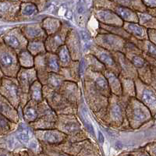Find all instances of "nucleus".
<instances>
[{
	"label": "nucleus",
	"instance_id": "f257e3e1",
	"mask_svg": "<svg viewBox=\"0 0 156 156\" xmlns=\"http://www.w3.org/2000/svg\"><path fill=\"white\" fill-rule=\"evenodd\" d=\"M122 53L129 59L138 73V77L144 83L150 84L151 66L146 61L141 50L131 41H127Z\"/></svg>",
	"mask_w": 156,
	"mask_h": 156
},
{
	"label": "nucleus",
	"instance_id": "f03ea898",
	"mask_svg": "<svg viewBox=\"0 0 156 156\" xmlns=\"http://www.w3.org/2000/svg\"><path fill=\"white\" fill-rule=\"evenodd\" d=\"M151 111L135 97L129 98L126 108V121L133 129L140 127L152 119Z\"/></svg>",
	"mask_w": 156,
	"mask_h": 156
},
{
	"label": "nucleus",
	"instance_id": "7ed1b4c3",
	"mask_svg": "<svg viewBox=\"0 0 156 156\" xmlns=\"http://www.w3.org/2000/svg\"><path fill=\"white\" fill-rule=\"evenodd\" d=\"M126 98V96H125L124 100ZM124 100H122V96L119 97L115 94L110 96L106 111L101 118L107 122V124L111 126L119 127L124 122L126 118V108L127 105V102L125 104L123 103Z\"/></svg>",
	"mask_w": 156,
	"mask_h": 156
},
{
	"label": "nucleus",
	"instance_id": "20e7f679",
	"mask_svg": "<svg viewBox=\"0 0 156 156\" xmlns=\"http://www.w3.org/2000/svg\"><path fill=\"white\" fill-rule=\"evenodd\" d=\"M43 97L50 108L59 114H73L74 105L65 98L59 91L48 86L43 87Z\"/></svg>",
	"mask_w": 156,
	"mask_h": 156
},
{
	"label": "nucleus",
	"instance_id": "39448f33",
	"mask_svg": "<svg viewBox=\"0 0 156 156\" xmlns=\"http://www.w3.org/2000/svg\"><path fill=\"white\" fill-rule=\"evenodd\" d=\"M136 98L151 111L152 115H156V90L151 85L142 81L137 77L134 80Z\"/></svg>",
	"mask_w": 156,
	"mask_h": 156
},
{
	"label": "nucleus",
	"instance_id": "423d86ee",
	"mask_svg": "<svg viewBox=\"0 0 156 156\" xmlns=\"http://www.w3.org/2000/svg\"><path fill=\"white\" fill-rule=\"evenodd\" d=\"M94 5L95 8H103V9L112 10L124 22L138 23V17L136 12L129 8L117 5L116 3L110 0H94Z\"/></svg>",
	"mask_w": 156,
	"mask_h": 156
},
{
	"label": "nucleus",
	"instance_id": "0eeeda50",
	"mask_svg": "<svg viewBox=\"0 0 156 156\" xmlns=\"http://www.w3.org/2000/svg\"><path fill=\"white\" fill-rule=\"evenodd\" d=\"M127 40L110 34L108 32L105 31V33H99L94 38V43L98 46L105 48L111 52L114 51H122L124 49Z\"/></svg>",
	"mask_w": 156,
	"mask_h": 156
},
{
	"label": "nucleus",
	"instance_id": "6e6552de",
	"mask_svg": "<svg viewBox=\"0 0 156 156\" xmlns=\"http://www.w3.org/2000/svg\"><path fill=\"white\" fill-rule=\"evenodd\" d=\"M88 50L89 54H91L96 58H98L105 66L106 69L113 72L114 73L119 76L120 71L112 55V52L101 47L98 46L97 44H90Z\"/></svg>",
	"mask_w": 156,
	"mask_h": 156
},
{
	"label": "nucleus",
	"instance_id": "1a4fd4ad",
	"mask_svg": "<svg viewBox=\"0 0 156 156\" xmlns=\"http://www.w3.org/2000/svg\"><path fill=\"white\" fill-rule=\"evenodd\" d=\"M55 128L66 135H76L82 131L81 126L74 114L58 115Z\"/></svg>",
	"mask_w": 156,
	"mask_h": 156
},
{
	"label": "nucleus",
	"instance_id": "9d476101",
	"mask_svg": "<svg viewBox=\"0 0 156 156\" xmlns=\"http://www.w3.org/2000/svg\"><path fill=\"white\" fill-rule=\"evenodd\" d=\"M112 55L115 58L117 65L119 66L120 76L133 80L138 77V73L136 68L133 66L131 62L125 56L122 51H114L112 52Z\"/></svg>",
	"mask_w": 156,
	"mask_h": 156
},
{
	"label": "nucleus",
	"instance_id": "9b49d317",
	"mask_svg": "<svg viewBox=\"0 0 156 156\" xmlns=\"http://www.w3.org/2000/svg\"><path fill=\"white\" fill-rule=\"evenodd\" d=\"M85 77H87L94 87L99 90L104 96L109 98L112 95V92L108 85V80L102 73L95 72L87 69L85 71Z\"/></svg>",
	"mask_w": 156,
	"mask_h": 156
},
{
	"label": "nucleus",
	"instance_id": "f8f14e48",
	"mask_svg": "<svg viewBox=\"0 0 156 156\" xmlns=\"http://www.w3.org/2000/svg\"><path fill=\"white\" fill-rule=\"evenodd\" d=\"M70 29H66L65 26H62L61 29L55 34L50 35L45 39L44 45L46 51L48 52H53L55 53L58 48L64 45V43L66 41V36Z\"/></svg>",
	"mask_w": 156,
	"mask_h": 156
},
{
	"label": "nucleus",
	"instance_id": "ddd939ff",
	"mask_svg": "<svg viewBox=\"0 0 156 156\" xmlns=\"http://www.w3.org/2000/svg\"><path fill=\"white\" fill-rule=\"evenodd\" d=\"M94 16L101 24L108 26L122 27L124 21L112 10L103 8H95L94 10Z\"/></svg>",
	"mask_w": 156,
	"mask_h": 156
},
{
	"label": "nucleus",
	"instance_id": "4468645a",
	"mask_svg": "<svg viewBox=\"0 0 156 156\" xmlns=\"http://www.w3.org/2000/svg\"><path fill=\"white\" fill-rule=\"evenodd\" d=\"M129 41L133 43L135 45L138 47L139 49L141 50L146 61L148 62L150 66L156 67V45H154L149 40L140 41L133 37Z\"/></svg>",
	"mask_w": 156,
	"mask_h": 156
},
{
	"label": "nucleus",
	"instance_id": "2eb2a0df",
	"mask_svg": "<svg viewBox=\"0 0 156 156\" xmlns=\"http://www.w3.org/2000/svg\"><path fill=\"white\" fill-rule=\"evenodd\" d=\"M66 46L69 50L71 58L73 61H78L81 58V50H80V37L76 30H69L66 38Z\"/></svg>",
	"mask_w": 156,
	"mask_h": 156
},
{
	"label": "nucleus",
	"instance_id": "dca6fc26",
	"mask_svg": "<svg viewBox=\"0 0 156 156\" xmlns=\"http://www.w3.org/2000/svg\"><path fill=\"white\" fill-rule=\"evenodd\" d=\"M36 135L40 140L50 144H59L66 139L67 135L57 129H37Z\"/></svg>",
	"mask_w": 156,
	"mask_h": 156
},
{
	"label": "nucleus",
	"instance_id": "f3484780",
	"mask_svg": "<svg viewBox=\"0 0 156 156\" xmlns=\"http://www.w3.org/2000/svg\"><path fill=\"white\" fill-rule=\"evenodd\" d=\"M37 71L35 69H21L19 72L18 80L20 82V86L22 90L25 92H28L31 84L35 80H37Z\"/></svg>",
	"mask_w": 156,
	"mask_h": 156
},
{
	"label": "nucleus",
	"instance_id": "a211bd4d",
	"mask_svg": "<svg viewBox=\"0 0 156 156\" xmlns=\"http://www.w3.org/2000/svg\"><path fill=\"white\" fill-rule=\"evenodd\" d=\"M122 27L128 34L137 40L140 41L148 40L147 29L139 24L138 23L124 22Z\"/></svg>",
	"mask_w": 156,
	"mask_h": 156
},
{
	"label": "nucleus",
	"instance_id": "6ab92c4d",
	"mask_svg": "<svg viewBox=\"0 0 156 156\" xmlns=\"http://www.w3.org/2000/svg\"><path fill=\"white\" fill-rule=\"evenodd\" d=\"M59 92L73 105H75V104L77 102L78 98L80 97L79 90L75 82L64 81L62 87L59 89Z\"/></svg>",
	"mask_w": 156,
	"mask_h": 156
},
{
	"label": "nucleus",
	"instance_id": "aec40b11",
	"mask_svg": "<svg viewBox=\"0 0 156 156\" xmlns=\"http://www.w3.org/2000/svg\"><path fill=\"white\" fill-rule=\"evenodd\" d=\"M26 38L28 37L30 41H44L47 38V34L44 29L39 24H31L26 26L24 30Z\"/></svg>",
	"mask_w": 156,
	"mask_h": 156
},
{
	"label": "nucleus",
	"instance_id": "412c9836",
	"mask_svg": "<svg viewBox=\"0 0 156 156\" xmlns=\"http://www.w3.org/2000/svg\"><path fill=\"white\" fill-rule=\"evenodd\" d=\"M103 74L108 80V85H109L110 90H111V92L112 93V94H115V95L119 96V97L122 96V87L119 76L114 73L113 72L108 70V69H106L103 73Z\"/></svg>",
	"mask_w": 156,
	"mask_h": 156
},
{
	"label": "nucleus",
	"instance_id": "4be33fe9",
	"mask_svg": "<svg viewBox=\"0 0 156 156\" xmlns=\"http://www.w3.org/2000/svg\"><path fill=\"white\" fill-rule=\"evenodd\" d=\"M23 116L29 123L35 122L39 116V103L30 100L23 108Z\"/></svg>",
	"mask_w": 156,
	"mask_h": 156
},
{
	"label": "nucleus",
	"instance_id": "5701e85b",
	"mask_svg": "<svg viewBox=\"0 0 156 156\" xmlns=\"http://www.w3.org/2000/svg\"><path fill=\"white\" fill-rule=\"evenodd\" d=\"M62 26V23L59 20L51 17H48L44 19L42 21V25H41L42 28L44 29L46 34L48 36L57 33L58 30H60Z\"/></svg>",
	"mask_w": 156,
	"mask_h": 156
},
{
	"label": "nucleus",
	"instance_id": "b1692460",
	"mask_svg": "<svg viewBox=\"0 0 156 156\" xmlns=\"http://www.w3.org/2000/svg\"><path fill=\"white\" fill-rule=\"evenodd\" d=\"M4 40H5V43H6L7 45H9L11 48H14V49L27 48V46L22 44V43H28L26 37H23L21 34H20L19 35H17V34L10 33V34H7V35L5 36Z\"/></svg>",
	"mask_w": 156,
	"mask_h": 156
},
{
	"label": "nucleus",
	"instance_id": "393cba45",
	"mask_svg": "<svg viewBox=\"0 0 156 156\" xmlns=\"http://www.w3.org/2000/svg\"><path fill=\"white\" fill-rule=\"evenodd\" d=\"M123 7L129 8L135 12H146L147 8L144 6L141 0H110Z\"/></svg>",
	"mask_w": 156,
	"mask_h": 156
},
{
	"label": "nucleus",
	"instance_id": "a878e982",
	"mask_svg": "<svg viewBox=\"0 0 156 156\" xmlns=\"http://www.w3.org/2000/svg\"><path fill=\"white\" fill-rule=\"evenodd\" d=\"M18 86L16 82L7 81L4 82L3 83V90L5 96H7L12 102H19V95H18Z\"/></svg>",
	"mask_w": 156,
	"mask_h": 156
},
{
	"label": "nucleus",
	"instance_id": "bb28decb",
	"mask_svg": "<svg viewBox=\"0 0 156 156\" xmlns=\"http://www.w3.org/2000/svg\"><path fill=\"white\" fill-rule=\"evenodd\" d=\"M58 56V62L62 68H68L72 65V58L69 54V50L67 49L66 45H62L60 48H58L55 52Z\"/></svg>",
	"mask_w": 156,
	"mask_h": 156
},
{
	"label": "nucleus",
	"instance_id": "cd10ccee",
	"mask_svg": "<svg viewBox=\"0 0 156 156\" xmlns=\"http://www.w3.org/2000/svg\"><path fill=\"white\" fill-rule=\"evenodd\" d=\"M138 23L148 29H156V18L147 12H136Z\"/></svg>",
	"mask_w": 156,
	"mask_h": 156
},
{
	"label": "nucleus",
	"instance_id": "c85d7f7f",
	"mask_svg": "<svg viewBox=\"0 0 156 156\" xmlns=\"http://www.w3.org/2000/svg\"><path fill=\"white\" fill-rule=\"evenodd\" d=\"M65 80H66L65 77L62 75L55 73H49L47 76L46 81L44 84L45 86L51 87V89L58 90L61 88Z\"/></svg>",
	"mask_w": 156,
	"mask_h": 156
},
{
	"label": "nucleus",
	"instance_id": "c756f323",
	"mask_svg": "<svg viewBox=\"0 0 156 156\" xmlns=\"http://www.w3.org/2000/svg\"><path fill=\"white\" fill-rule=\"evenodd\" d=\"M122 87V95L128 98H132L136 96V88H135L134 80L131 79L125 78L119 75Z\"/></svg>",
	"mask_w": 156,
	"mask_h": 156
},
{
	"label": "nucleus",
	"instance_id": "7c9ffc66",
	"mask_svg": "<svg viewBox=\"0 0 156 156\" xmlns=\"http://www.w3.org/2000/svg\"><path fill=\"white\" fill-rule=\"evenodd\" d=\"M29 91H30V100H33L37 103H40L44 101L42 83L39 80H35L34 83H32Z\"/></svg>",
	"mask_w": 156,
	"mask_h": 156
},
{
	"label": "nucleus",
	"instance_id": "2f4dec72",
	"mask_svg": "<svg viewBox=\"0 0 156 156\" xmlns=\"http://www.w3.org/2000/svg\"><path fill=\"white\" fill-rule=\"evenodd\" d=\"M0 65L5 69L15 67L17 65L16 58L9 51H2L0 52Z\"/></svg>",
	"mask_w": 156,
	"mask_h": 156
},
{
	"label": "nucleus",
	"instance_id": "473e14b6",
	"mask_svg": "<svg viewBox=\"0 0 156 156\" xmlns=\"http://www.w3.org/2000/svg\"><path fill=\"white\" fill-rule=\"evenodd\" d=\"M85 62L88 66L87 69H90V70L95 71V72H100V73H102L106 70L105 66L91 54H87L86 55Z\"/></svg>",
	"mask_w": 156,
	"mask_h": 156
},
{
	"label": "nucleus",
	"instance_id": "72a5a7b5",
	"mask_svg": "<svg viewBox=\"0 0 156 156\" xmlns=\"http://www.w3.org/2000/svg\"><path fill=\"white\" fill-rule=\"evenodd\" d=\"M20 64L26 69H30L34 66V55L28 50H22L19 54Z\"/></svg>",
	"mask_w": 156,
	"mask_h": 156
},
{
	"label": "nucleus",
	"instance_id": "f704fd0d",
	"mask_svg": "<svg viewBox=\"0 0 156 156\" xmlns=\"http://www.w3.org/2000/svg\"><path fill=\"white\" fill-rule=\"evenodd\" d=\"M27 48L34 56L44 54L47 51L44 41H30L27 44Z\"/></svg>",
	"mask_w": 156,
	"mask_h": 156
},
{
	"label": "nucleus",
	"instance_id": "c9c22d12",
	"mask_svg": "<svg viewBox=\"0 0 156 156\" xmlns=\"http://www.w3.org/2000/svg\"><path fill=\"white\" fill-rule=\"evenodd\" d=\"M20 12L24 16H35L38 13L39 9L37 5L33 2H22L20 4Z\"/></svg>",
	"mask_w": 156,
	"mask_h": 156
},
{
	"label": "nucleus",
	"instance_id": "e433bc0d",
	"mask_svg": "<svg viewBox=\"0 0 156 156\" xmlns=\"http://www.w3.org/2000/svg\"><path fill=\"white\" fill-rule=\"evenodd\" d=\"M81 119H83V124L85 126V127L87 128V131L90 133L91 135H94V128H93L92 124L90 122V119L88 118V115H87V108H82L81 109Z\"/></svg>",
	"mask_w": 156,
	"mask_h": 156
},
{
	"label": "nucleus",
	"instance_id": "4c0bfd02",
	"mask_svg": "<svg viewBox=\"0 0 156 156\" xmlns=\"http://www.w3.org/2000/svg\"><path fill=\"white\" fill-rule=\"evenodd\" d=\"M5 101V100H0V112L5 115H15V110Z\"/></svg>",
	"mask_w": 156,
	"mask_h": 156
},
{
	"label": "nucleus",
	"instance_id": "58836bf2",
	"mask_svg": "<svg viewBox=\"0 0 156 156\" xmlns=\"http://www.w3.org/2000/svg\"><path fill=\"white\" fill-rule=\"evenodd\" d=\"M144 150L151 156H156V141L147 144L144 147Z\"/></svg>",
	"mask_w": 156,
	"mask_h": 156
},
{
	"label": "nucleus",
	"instance_id": "ea45409f",
	"mask_svg": "<svg viewBox=\"0 0 156 156\" xmlns=\"http://www.w3.org/2000/svg\"><path fill=\"white\" fill-rule=\"evenodd\" d=\"M150 85L152 86L156 90V67L151 66V80Z\"/></svg>",
	"mask_w": 156,
	"mask_h": 156
},
{
	"label": "nucleus",
	"instance_id": "a19ab883",
	"mask_svg": "<svg viewBox=\"0 0 156 156\" xmlns=\"http://www.w3.org/2000/svg\"><path fill=\"white\" fill-rule=\"evenodd\" d=\"M85 2L83 0H79L76 6V12L78 14L83 15L85 12Z\"/></svg>",
	"mask_w": 156,
	"mask_h": 156
},
{
	"label": "nucleus",
	"instance_id": "79ce46f5",
	"mask_svg": "<svg viewBox=\"0 0 156 156\" xmlns=\"http://www.w3.org/2000/svg\"><path fill=\"white\" fill-rule=\"evenodd\" d=\"M148 40L156 45V29H148L147 30Z\"/></svg>",
	"mask_w": 156,
	"mask_h": 156
},
{
	"label": "nucleus",
	"instance_id": "37998d69",
	"mask_svg": "<svg viewBox=\"0 0 156 156\" xmlns=\"http://www.w3.org/2000/svg\"><path fill=\"white\" fill-rule=\"evenodd\" d=\"M146 8H156V0H141Z\"/></svg>",
	"mask_w": 156,
	"mask_h": 156
},
{
	"label": "nucleus",
	"instance_id": "c03bdc74",
	"mask_svg": "<svg viewBox=\"0 0 156 156\" xmlns=\"http://www.w3.org/2000/svg\"><path fill=\"white\" fill-rule=\"evenodd\" d=\"M80 35H81V37L83 41L90 42V34H89L87 32L84 31V30H81V31H80Z\"/></svg>",
	"mask_w": 156,
	"mask_h": 156
},
{
	"label": "nucleus",
	"instance_id": "a18cd8bd",
	"mask_svg": "<svg viewBox=\"0 0 156 156\" xmlns=\"http://www.w3.org/2000/svg\"><path fill=\"white\" fill-rule=\"evenodd\" d=\"M133 156H151V155H150V154H149L144 148L143 151H139L135 152L134 154H133Z\"/></svg>",
	"mask_w": 156,
	"mask_h": 156
},
{
	"label": "nucleus",
	"instance_id": "49530a36",
	"mask_svg": "<svg viewBox=\"0 0 156 156\" xmlns=\"http://www.w3.org/2000/svg\"><path fill=\"white\" fill-rule=\"evenodd\" d=\"M147 12L156 18V8H147Z\"/></svg>",
	"mask_w": 156,
	"mask_h": 156
},
{
	"label": "nucleus",
	"instance_id": "de8ad7c7",
	"mask_svg": "<svg viewBox=\"0 0 156 156\" xmlns=\"http://www.w3.org/2000/svg\"><path fill=\"white\" fill-rule=\"evenodd\" d=\"M65 16H66V17L67 18V19L69 20H71L72 18H73V13H72V12L69 10H68L67 12H66V14H65Z\"/></svg>",
	"mask_w": 156,
	"mask_h": 156
},
{
	"label": "nucleus",
	"instance_id": "09e8293b",
	"mask_svg": "<svg viewBox=\"0 0 156 156\" xmlns=\"http://www.w3.org/2000/svg\"><path fill=\"white\" fill-rule=\"evenodd\" d=\"M98 138H99V141L102 144L104 142V136H103V134L100 131L98 132Z\"/></svg>",
	"mask_w": 156,
	"mask_h": 156
},
{
	"label": "nucleus",
	"instance_id": "8fccbe9b",
	"mask_svg": "<svg viewBox=\"0 0 156 156\" xmlns=\"http://www.w3.org/2000/svg\"><path fill=\"white\" fill-rule=\"evenodd\" d=\"M20 1H21L22 2H33V0H20Z\"/></svg>",
	"mask_w": 156,
	"mask_h": 156
},
{
	"label": "nucleus",
	"instance_id": "3c124183",
	"mask_svg": "<svg viewBox=\"0 0 156 156\" xmlns=\"http://www.w3.org/2000/svg\"><path fill=\"white\" fill-rule=\"evenodd\" d=\"M58 156H69V155H67V154H59Z\"/></svg>",
	"mask_w": 156,
	"mask_h": 156
},
{
	"label": "nucleus",
	"instance_id": "603ef678",
	"mask_svg": "<svg viewBox=\"0 0 156 156\" xmlns=\"http://www.w3.org/2000/svg\"><path fill=\"white\" fill-rule=\"evenodd\" d=\"M6 1H9V2H18V0H6Z\"/></svg>",
	"mask_w": 156,
	"mask_h": 156
},
{
	"label": "nucleus",
	"instance_id": "864d4df0",
	"mask_svg": "<svg viewBox=\"0 0 156 156\" xmlns=\"http://www.w3.org/2000/svg\"><path fill=\"white\" fill-rule=\"evenodd\" d=\"M0 156H8V155L5 154H0Z\"/></svg>",
	"mask_w": 156,
	"mask_h": 156
}]
</instances>
